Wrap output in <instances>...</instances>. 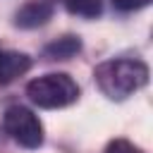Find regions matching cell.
<instances>
[{
	"mask_svg": "<svg viewBox=\"0 0 153 153\" xmlns=\"http://www.w3.org/2000/svg\"><path fill=\"white\" fill-rule=\"evenodd\" d=\"M93 79L98 84V88L112 98V100H122L127 96H131L134 91L143 88L148 81V67L141 60H131V57H120V60H108L100 62L93 69Z\"/></svg>",
	"mask_w": 153,
	"mask_h": 153,
	"instance_id": "cell-1",
	"label": "cell"
},
{
	"mask_svg": "<svg viewBox=\"0 0 153 153\" xmlns=\"http://www.w3.org/2000/svg\"><path fill=\"white\" fill-rule=\"evenodd\" d=\"M26 96L33 105L45 108V110H55V108L72 105L79 98V86L69 74L53 72V74H43V76L29 81Z\"/></svg>",
	"mask_w": 153,
	"mask_h": 153,
	"instance_id": "cell-2",
	"label": "cell"
},
{
	"mask_svg": "<svg viewBox=\"0 0 153 153\" xmlns=\"http://www.w3.org/2000/svg\"><path fill=\"white\" fill-rule=\"evenodd\" d=\"M2 131L12 136L24 148H38L43 143V124L41 120L24 105H12L2 115Z\"/></svg>",
	"mask_w": 153,
	"mask_h": 153,
	"instance_id": "cell-3",
	"label": "cell"
},
{
	"mask_svg": "<svg viewBox=\"0 0 153 153\" xmlns=\"http://www.w3.org/2000/svg\"><path fill=\"white\" fill-rule=\"evenodd\" d=\"M50 17H53V5L50 2H45V0H31L24 7L17 10L14 24L22 26V29H36V26H43Z\"/></svg>",
	"mask_w": 153,
	"mask_h": 153,
	"instance_id": "cell-4",
	"label": "cell"
},
{
	"mask_svg": "<svg viewBox=\"0 0 153 153\" xmlns=\"http://www.w3.org/2000/svg\"><path fill=\"white\" fill-rule=\"evenodd\" d=\"M31 67V57L17 50H0V84H10Z\"/></svg>",
	"mask_w": 153,
	"mask_h": 153,
	"instance_id": "cell-5",
	"label": "cell"
},
{
	"mask_svg": "<svg viewBox=\"0 0 153 153\" xmlns=\"http://www.w3.org/2000/svg\"><path fill=\"white\" fill-rule=\"evenodd\" d=\"M79 50H81V41H79V36H72V33H67V36L45 45V55L50 60H67V57L76 55Z\"/></svg>",
	"mask_w": 153,
	"mask_h": 153,
	"instance_id": "cell-6",
	"label": "cell"
},
{
	"mask_svg": "<svg viewBox=\"0 0 153 153\" xmlns=\"http://www.w3.org/2000/svg\"><path fill=\"white\" fill-rule=\"evenodd\" d=\"M65 5H67V10H69L72 14H76V17H86V19L98 17L100 10H103L100 0H65Z\"/></svg>",
	"mask_w": 153,
	"mask_h": 153,
	"instance_id": "cell-7",
	"label": "cell"
},
{
	"mask_svg": "<svg viewBox=\"0 0 153 153\" xmlns=\"http://www.w3.org/2000/svg\"><path fill=\"white\" fill-rule=\"evenodd\" d=\"M105 153H141V148H136L134 143H129L127 139H115L108 143Z\"/></svg>",
	"mask_w": 153,
	"mask_h": 153,
	"instance_id": "cell-8",
	"label": "cell"
},
{
	"mask_svg": "<svg viewBox=\"0 0 153 153\" xmlns=\"http://www.w3.org/2000/svg\"><path fill=\"white\" fill-rule=\"evenodd\" d=\"M112 7H117L120 12H134V10H141L146 7L151 0H110Z\"/></svg>",
	"mask_w": 153,
	"mask_h": 153,
	"instance_id": "cell-9",
	"label": "cell"
},
{
	"mask_svg": "<svg viewBox=\"0 0 153 153\" xmlns=\"http://www.w3.org/2000/svg\"><path fill=\"white\" fill-rule=\"evenodd\" d=\"M0 148H2V134H0Z\"/></svg>",
	"mask_w": 153,
	"mask_h": 153,
	"instance_id": "cell-10",
	"label": "cell"
}]
</instances>
